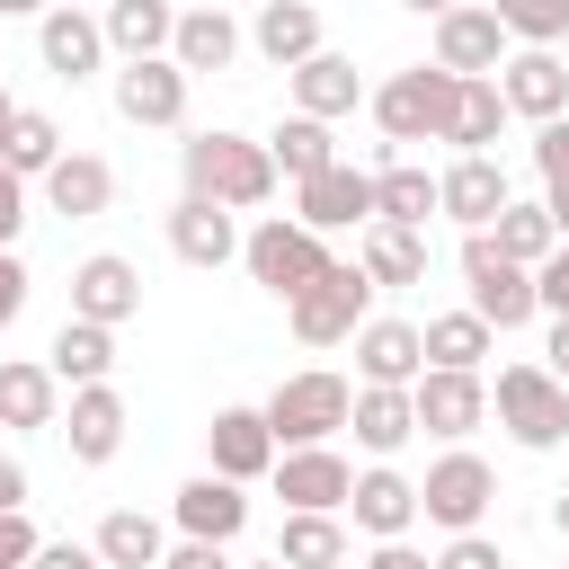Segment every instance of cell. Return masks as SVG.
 Listing matches in <instances>:
<instances>
[{
    "instance_id": "obj_39",
    "label": "cell",
    "mask_w": 569,
    "mask_h": 569,
    "mask_svg": "<svg viewBox=\"0 0 569 569\" xmlns=\"http://www.w3.org/2000/svg\"><path fill=\"white\" fill-rule=\"evenodd\" d=\"M62 151H71V142H62V124H53L44 107H18V116H9V133H0V160H9L18 178H44Z\"/></svg>"
},
{
    "instance_id": "obj_3",
    "label": "cell",
    "mask_w": 569,
    "mask_h": 569,
    "mask_svg": "<svg viewBox=\"0 0 569 569\" xmlns=\"http://www.w3.org/2000/svg\"><path fill=\"white\" fill-rule=\"evenodd\" d=\"M365 320H373V276H365L356 258H329V267L284 302V329H293L302 347H347Z\"/></svg>"
},
{
    "instance_id": "obj_18",
    "label": "cell",
    "mask_w": 569,
    "mask_h": 569,
    "mask_svg": "<svg viewBox=\"0 0 569 569\" xmlns=\"http://www.w3.org/2000/svg\"><path fill=\"white\" fill-rule=\"evenodd\" d=\"M276 427H267V409H213V427H204V471H222V480H267L276 471Z\"/></svg>"
},
{
    "instance_id": "obj_15",
    "label": "cell",
    "mask_w": 569,
    "mask_h": 569,
    "mask_svg": "<svg viewBox=\"0 0 569 569\" xmlns=\"http://www.w3.org/2000/svg\"><path fill=\"white\" fill-rule=\"evenodd\" d=\"M267 489H276L284 507H329V516H347L356 462H347L338 445H284V453H276V471H267Z\"/></svg>"
},
{
    "instance_id": "obj_10",
    "label": "cell",
    "mask_w": 569,
    "mask_h": 569,
    "mask_svg": "<svg viewBox=\"0 0 569 569\" xmlns=\"http://www.w3.org/2000/svg\"><path fill=\"white\" fill-rule=\"evenodd\" d=\"M409 400H418V436H436V445H471V436L489 427V373L427 365V373L409 382Z\"/></svg>"
},
{
    "instance_id": "obj_37",
    "label": "cell",
    "mask_w": 569,
    "mask_h": 569,
    "mask_svg": "<svg viewBox=\"0 0 569 569\" xmlns=\"http://www.w3.org/2000/svg\"><path fill=\"white\" fill-rule=\"evenodd\" d=\"M267 151H276V178H284V187H302V178H320L329 160H347V151H338V133H329L320 116H302V107L267 133Z\"/></svg>"
},
{
    "instance_id": "obj_43",
    "label": "cell",
    "mask_w": 569,
    "mask_h": 569,
    "mask_svg": "<svg viewBox=\"0 0 569 569\" xmlns=\"http://www.w3.org/2000/svg\"><path fill=\"white\" fill-rule=\"evenodd\" d=\"M436 569H507V551H498L489 533H445V551H436Z\"/></svg>"
},
{
    "instance_id": "obj_20",
    "label": "cell",
    "mask_w": 569,
    "mask_h": 569,
    "mask_svg": "<svg viewBox=\"0 0 569 569\" xmlns=\"http://www.w3.org/2000/svg\"><path fill=\"white\" fill-rule=\"evenodd\" d=\"M169 525H178V533H196V542H240V533H249V480H222V471L178 480Z\"/></svg>"
},
{
    "instance_id": "obj_29",
    "label": "cell",
    "mask_w": 569,
    "mask_h": 569,
    "mask_svg": "<svg viewBox=\"0 0 569 569\" xmlns=\"http://www.w3.org/2000/svg\"><path fill=\"white\" fill-rule=\"evenodd\" d=\"M356 267L373 276V293L427 284V231H418V222H365V231H356Z\"/></svg>"
},
{
    "instance_id": "obj_41",
    "label": "cell",
    "mask_w": 569,
    "mask_h": 569,
    "mask_svg": "<svg viewBox=\"0 0 569 569\" xmlns=\"http://www.w3.org/2000/svg\"><path fill=\"white\" fill-rule=\"evenodd\" d=\"M533 178H542V204H551V222L569 240V116L533 124Z\"/></svg>"
},
{
    "instance_id": "obj_11",
    "label": "cell",
    "mask_w": 569,
    "mask_h": 569,
    "mask_svg": "<svg viewBox=\"0 0 569 569\" xmlns=\"http://www.w3.org/2000/svg\"><path fill=\"white\" fill-rule=\"evenodd\" d=\"M507 53H516V36L498 27V9H489V0H453V9L436 18V53H427V62L462 71V80H498Z\"/></svg>"
},
{
    "instance_id": "obj_50",
    "label": "cell",
    "mask_w": 569,
    "mask_h": 569,
    "mask_svg": "<svg viewBox=\"0 0 569 569\" xmlns=\"http://www.w3.org/2000/svg\"><path fill=\"white\" fill-rule=\"evenodd\" d=\"M356 569H436V560H427V551H418V542L400 533V542H373V551H365Z\"/></svg>"
},
{
    "instance_id": "obj_21",
    "label": "cell",
    "mask_w": 569,
    "mask_h": 569,
    "mask_svg": "<svg viewBox=\"0 0 569 569\" xmlns=\"http://www.w3.org/2000/svg\"><path fill=\"white\" fill-rule=\"evenodd\" d=\"M71 311H80V320L124 329V320L142 311V267H133L124 249H89V258L71 267Z\"/></svg>"
},
{
    "instance_id": "obj_44",
    "label": "cell",
    "mask_w": 569,
    "mask_h": 569,
    "mask_svg": "<svg viewBox=\"0 0 569 569\" xmlns=\"http://www.w3.org/2000/svg\"><path fill=\"white\" fill-rule=\"evenodd\" d=\"M36 542H44V533L27 525V507H0V569H27V560H36Z\"/></svg>"
},
{
    "instance_id": "obj_26",
    "label": "cell",
    "mask_w": 569,
    "mask_h": 569,
    "mask_svg": "<svg viewBox=\"0 0 569 569\" xmlns=\"http://www.w3.org/2000/svg\"><path fill=\"white\" fill-rule=\"evenodd\" d=\"M347 436H356V453H373V462H391L409 436H418V400L400 391V382H356V409H347Z\"/></svg>"
},
{
    "instance_id": "obj_12",
    "label": "cell",
    "mask_w": 569,
    "mask_h": 569,
    "mask_svg": "<svg viewBox=\"0 0 569 569\" xmlns=\"http://www.w3.org/2000/svg\"><path fill=\"white\" fill-rule=\"evenodd\" d=\"M36 53H44V71H53V80H71V89H80V80H98V71L116 62L107 27H98L80 0H53V9L36 18Z\"/></svg>"
},
{
    "instance_id": "obj_46",
    "label": "cell",
    "mask_w": 569,
    "mask_h": 569,
    "mask_svg": "<svg viewBox=\"0 0 569 569\" xmlns=\"http://www.w3.org/2000/svg\"><path fill=\"white\" fill-rule=\"evenodd\" d=\"M160 569H240V560H231V542H196V533H178Z\"/></svg>"
},
{
    "instance_id": "obj_42",
    "label": "cell",
    "mask_w": 569,
    "mask_h": 569,
    "mask_svg": "<svg viewBox=\"0 0 569 569\" xmlns=\"http://www.w3.org/2000/svg\"><path fill=\"white\" fill-rule=\"evenodd\" d=\"M516 44H569V0H489Z\"/></svg>"
},
{
    "instance_id": "obj_36",
    "label": "cell",
    "mask_w": 569,
    "mask_h": 569,
    "mask_svg": "<svg viewBox=\"0 0 569 569\" xmlns=\"http://www.w3.org/2000/svg\"><path fill=\"white\" fill-rule=\"evenodd\" d=\"M98 27H107V44H116V62H142V53H169L178 9H169V0H107Z\"/></svg>"
},
{
    "instance_id": "obj_55",
    "label": "cell",
    "mask_w": 569,
    "mask_h": 569,
    "mask_svg": "<svg viewBox=\"0 0 569 569\" xmlns=\"http://www.w3.org/2000/svg\"><path fill=\"white\" fill-rule=\"evenodd\" d=\"M551 525H560V542H569V489H560V498H551Z\"/></svg>"
},
{
    "instance_id": "obj_49",
    "label": "cell",
    "mask_w": 569,
    "mask_h": 569,
    "mask_svg": "<svg viewBox=\"0 0 569 569\" xmlns=\"http://www.w3.org/2000/svg\"><path fill=\"white\" fill-rule=\"evenodd\" d=\"M27 569H107V560H98V542H36Z\"/></svg>"
},
{
    "instance_id": "obj_22",
    "label": "cell",
    "mask_w": 569,
    "mask_h": 569,
    "mask_svg": "<svg viewBox=\"0 0 569 569\" xmlns=\"http://www.w3.org/2000/svg\"><path fill=\"white\" fill-rule=\"evenodd\" d=\"M284 98L302 107V116H320V124H338V116H356L373 89H365V71H356V53H311V62H293L284 71Z\"/></svg>"
},
{
    "instance_id": "obj_7",
    "label": "cell",
    "mask_w": 569,
    "mask_h": 569,
    "mask_svg": "<svg viewBox=\"0 0 569 569\" xmlns=\"http://www.w3.org/2000/svg\"><path fill=\"white\" fill-rule=\"evenodd\" d=\"M489 507H498V471H489L471 445H445V453L427 462V480H418V525H436V533H480Z\"/></svg>"
},
{
    "instance_id": "obj_24",
    "label": "cell",
    "mask_w": 569,
    "mask_h": 569,
    "mask_svg": "<svg viewBox=\"0 0 569 569\" xmlns=\"http://www.w3.org/2000/svg\"><path fill=\"white\" fill-rule=\"evenodd\" d=\"M169 249H178L187 267H231V258H240V213L178 187V204H169Z\"/></svg>"
},
{
    "instance_id": "obj_9",
    "label": "cell",
    "mask_w": 569,
    "mask_h": 569,
    "mask_svg": "<svg viewBox=\"0 0 569 569\" xmlns=\"http://www.w3.org/2000/svg\"><path fill=\"white\" fill-rule=\"evenodd\" d=\"M187 89H196V71L178 62V53H142V62H116V116L124 124H142V133H178L187 124Z\"/></svg>"
},
{
    "instance_id": "obj_28",
    "label": "cell",
    "mask_w": 569,
    "mask_h": 569,
    "mask_svg": "<svg viewBox=\"0 0 569 569\" xmlns=\"http://www.w3.org/2000/svg\"><path fill=\"white\" fill-rule=\"evenodd\" d=\"M36 187H44V213H62V222H98V213L116 204V169H107L98 151H62Z\"/></svg>"
},
{
    "instance_id": "obj_27",
    "label": "cell",
    "mask_w": 569,
    "mask_h": 569,
    "mask_svg": "<svg viewBox=\"0 0 569 569\" xmlns=\"http://www.w3.org/2000/svg\"><path fill=\"white\" fill-rule=\"evenodd\" d=\"M240 18H231V0H196V9H178V36H169V53L204 80V71H231L240 62Z\"/></svg>"
},
{
    "instance_id": "obj_33",
    "label": "cell",
    "mask_w": 569,
    "mask_h": 569,
    "mask_svg": "<svg viewBox=\"0 0 569 569\" xmlns=\"http://www.w3.org/2000/svg\"><path fill=\"white\" fill-rule=\"evenodd\" d=\"M418 338H427V365H453V373H489V356H498V329L471 302L462 311H427Z\"/></svg>"
},
{
    "instance_id": "obj_34",
    "label": "cell",
    "mask_w": 569,
    "mask_h": 569,
    "mask_svg": "<svg viewBox=\"0 0 569 569\" xmlns=\"http://www.w3.org/2000/svg\"><path fill=\"white\" fill-rule=\"evenodd\" d=\"M44 365H53V373H62L71 391H80V382H116V329H107V320H80V311H71V320L53 329V347H44Z\"/></svg>"
},
{
    "instance_id": "obj_4",
    "label": "cell",
    "mask_w": 569,
    "mask_h": 569,
    "mask_svg": "<svg viewBox=\"0 0 569 569\" xmlns=\"http://www.w3.org/2000/svg\"><path fill=\"white\" fill-rule=\"evenodd\" d=\"M258 409H267L276 445H338V436H347V409H356V382L329 373V365H302V373H284Z\"/></svg>"
},
{
    "instance_id": "obj_16",
    "label": "cell",
    "mask_w": 569,
    "mask_h": 569,
    "mask_svg": "<svg viewBox=\"0 0 569 569\" xmlns=\"http://www.w3.org/2000/svg\"><path fill=\"white\" fill-rule=\"evenodd\" d=\"M498 98H507V116H525V124L569 116V62H560V44H516V53L498 62Z\"/></svg>"
},
{
    "instance_id": "obj_31",
    "label": "cell",
    "mask_w": 569,
    "mask_h": 569,
    "mask_svg": "<svg viewBox=\"0 0 569 569\" xmlns=\"http://www.w3.org/2000/svg\"><path fill=\"white\" fill-rule=\"evenodd\" d=\"M249 44H258L276 71L311 62V53H320V9H311V0H258V9H249Z\"/></svg>"
},
{
    "instance_id": "obj_35",
    "label": "cell",
    "mask_w": 569,
    "mask_h": 569,
    "mask_svg": "<svg viewBox=\"0 0 569 569\" xmlns=\"http://www.w3.org/2000/svg\"><path fill=\"white\" fill-rule=\"evenodd\" d=\"M89 542H98V560H107V569H160V560H169V525H160V516H142V507H107Z\"/></svg>"
},
{
    "instance_id": "obj_5",
    "label": "cell",
    "mask_w": 569,
    "mask_h": 569,
    "mask_svg": "<svg viewBox=\"0 0 569 569\" xmlns=\"http://www.w3.org/2000/svg\"><path fill=\"white\" fill-rule=\"evenodd\" d=\"M240 267H249V284H258V293L293 302V293L329 267V240H320L311 222H293V213H258V222L240 231Z\"/></svg>"
},
{
    "instance_id": "obj_30",
    "label": "cell",
    "mask_w": 569,
    "mask_h": 569,
    "mask_svg": "<svg viewBox=\"0 0 569 569\" xmlns=\"http://www.w3.org/2000/svg\"><path fill=\"white\" fill-rule=\"evenodd\" d=\"M347 533H356V525L329 516V507H284V525H276V560H284V569H347V560H356Z\"/></svg>"
},
{
    "instance_id": "obj_60",
    "label": "cell",
    "mask_w": 569,
    "mask_h": 569,
    "mask_svg": "<svg viewBox=\"0 0 569 569\" xmlns=\"http://www.w3.org/2000/svg\"><path fill=\"white\" fill-rule=\"evenodd\" d=\"M347 569H356V560H347Z\"/></svg>"
},
{
    "instance_id": "obj_19",
    "label": "cell",
    "mask_w": 569,
    "mask_h": 569,
    "mask_svg": "<svg viewBox=\"0 0 569 569\" xmlns=\"http://www.w3.org/2000/svg\"><path fill=\"white\" fill-rule=\"evenodd\" d=\"M347 525H356L365 542H400V533L418 525V480H409L400 462H365L356 489H347Z\"/></svg>"
},
{
    "instance_id": "obj_13",
    "label": "cell",
    "mask_w": 569,
    "mask_h": 569,
    "mask_svg": "<svg viewBox=\"0 0 569 569\" xmlns=\"http://www.w3.org/2000/svg\"><path fill=\"white\" fill-rule=\"evenodd\" d=\"M436 196H445V222H462V231H489V222L516 204L498 151H453V160L436 169Z\"/></svg>"
},
{
    "instance_id": "obj_54",
    "label": "cell",
    "mask_w": 569,
    "mask_h": 569,
    "mask_svg": "<svg viewBox=\"0 0 569 569\" xmlns=\"http://www.w3.org/2000/svg\"><path fill=\"white\" fill-rule=\"evenodd\" d=\"M400 9H418V18H445V9H453V0H400Z\"/></svg>"
},
{
    "instance_id": "obj_45",
    "label": "cell",
    "mask_w": 569,
    "mask_h": 569,
    "mask_svg": "<svg viewBox=\"0 0 569 569\" xmlns=\"http://www.w3.org/2000/svg\"><path fill=\"white\" fill-rule=\"evenodd\" d=\"M27 187H36V178H18V169L0 160V249H18V231H27Z\"/></svg>"
},
{
    "instance_id": "obj_14",
    "label": "cell",
    "mask_w": 569,
    "mask_h": 569,
    "mask_svg": "<svg viewBox=\"0 0 569 569\" xmlns=\"http://www.w3.org/2000/svg\"><path fill=\"white\" fill-rule=\"evenodd\" d=\"M293 222H311L320 240H329V231H365V222H373V169L329 160L320 178H302V187H293Z\"/></svg>"
},
{
    "instance_id": "obj_56",
    "label": "cell",
    "mask_w": 569,
    "mask_h": 569,
    "mask_svg": "<svg viewBox=\"0 0 569 569\" xmlns=\"http://www.w3.org/2000/svg\"><path fill=\"white\" fill-rule=\"evenodd\" d=\"M9 116H18V98H9V80H0V133H9Z\"/></svg>"
},
{
    "instance_id": "obj_25",
    "label": "cell",
    "mask_w": 569,
    "mask_h": 569,
    "mask_svg": "<svg viewBox=\"0 0 569 569\" xmlns=\"http://www.w3.org/2000/svg\"><path fill=\"white\" fill-rule=\"evenodd\" d=\"M347 347H356V382H400V391H409V382L427 373V338H418V320L373 311V320H365Z\"/></svg>"
},
{
    "instance_id": "obj_17",
    "label": "cell",
    "mask_w": 569,
    "mask_h": 569,
    "mask_svg": "<svg viewBox=\"0 0 569 569\" xmlns=\"http://www.w3.org/2000/svg\"><path fill=\"white\" fill-rule=\"evenodd\" d=\"M124 391L116 382H80L71 400H62V445H71V462L80 471H98V462H116L124 453Z\"/></svg>"
},
{
    "instance_id": "obj_23",
    "label": "cell",
    "mask_w": 569,
    "mask_h": 569,
    "mask_svg": "<svg viewBox=\"0 0 569 569\" xmlns=\"http://www.w3.org/2000/svg\"><path fill=\"white\" fill-rule=\"evenodd\" d=\"M0 427H9V436L62 427V373H53L44 356H0Z\"/></svg>"
},
{
    "instance_id": "obj_8",
    "label": "cell",
    "mask_w": 569,
    "mask_h": 569,
    "mask_svg": "<svg viewBox=\"0 0 569 569\" xmlns=\"http://www.w3.org/2000/svg\"><path fill=\"white\" fill-rule=\"evenodd\" d=\"M453 89H462V71H445V62H409V71H391L365 107H373V124H382L391 142H445Z\"/></svg>"
},
{
    "instance_id": "obj_40",
    "label": "cell",
    "mask_w": 569,
    "mask_h": 569,
    "mask_svg": "<svg viewBox=\"0 0 569 569\" xmlns=\"http://www.w3.org/2000/svg\"><path fill=\"white\" fill-rule=\"evenodd\" d=\"M489 240H498V249H507L516 267H542V258L560 249V222H551V204H542V196H533V204L516 196V204H507V213L489 222Z\"/></svg>"
},
{
    "instance_id": "obj_57",
    "label": "cell",
    "mask_w": 569,
    "mask_h": 569,
    "mask_svg": "<svg viewBox=\"0 0 569 569\" xmlns=\"http://www.w3.org/2000/svg\"><path fill=\"white\" fill-rule=\"evenodd\" d=\"M258 569H284V560H258Z\"/></svg>"
},
{
    "instance_id": "obj_48",
    "label": "cell",
    "mask_w": 569,
    "mask_h": 569,
    "mask_svg": "<svg viewBox=\"0 0 569 569\" xmlns=\"http://www.w3.org/2000/svg\"><path fill=\"white\" fill-rule=\"evenodd\" d=\"M27 293H36V276H27V258L18 249H0V329L27 311Z\"/></svg>"
},
{
    "instance_id": "obj_6",
    "label": "cell",
    "mask_w": 569,
    "mask_h": 569,
    "mask_svg": "<svg viewBox=\"0 0 569 569\" xmlns=\"http://www.w3.org/2000/svg\"><path fill=\"white\" fill-rule=\"evenodd\" d=\"M462 302L507 338L525 320H542V293H533V267H516L489 231H462Z\"/></svg>"
},
{
    "instance_id": "obj_58",
    "label": "cell",
    "mask_w": 569,
    "mask_h": 569,
    "mask_svg": "<svg viewBox=\"0 0 569 569\" xmlns=\"http://www.w3.org/2000/svg\"><path fill=\"white\" fill-rule=\"evenodd\" d=\"M560 569H569V560H560Z\"/></svg>"
},
{
    "instance_id": "obj_2",
    "label": "cell",
    "mask_w": 569,
    "mask_h": 569,
    "mask_svg": "<svg viewBox=\"0 0 569 569\" xmlns=\"http://www.w3.org/2000/svg\"><path fill=\"white\" fill-rule=\"evenodd\" d=\"M489 418H498L525 453H560V445H569V382H560L551 365H498Z\"/></svg>"
},
{
    "instance_id": "obj_38",
    "label": "cell",
    "mask_w": 569,
    "mask_h": 569,
    "mask_svg": "<svg viewBox=\"0 0 569 569\" xmlns=\"http://www.w3.org/2000/svg\"><path fill=\"white\" fill-rule=\"evenodd\" d=\"M498 133H507L498 80H462V89H453V116H445V142H453V151H489Z\"/></svg>"
},
{
    "instance_id": "obj_1",
    "label": "cell",
    "mask_w": 569,
    "mask_h": 569,
    "mask_svg": "<svg viewBox=\"0 0 569 569\" xmlns=\"http://www.w3.org/2000/svg\"><path fill=\"white\" fill-rule=\"evenodd\" d=\"M178 178H187V196H213L231 213H258L276 196V151L249 142V133H231V124H204V133L178 142Z\"/></svg>"
},
{
    "instance_id": "obj_47",
    "label": "cell",
    "mask_w": 569,
    "mask_h": 569,
    "mask_svg": "<svg viewBox=\"0 0 569 569\" xmlns=\"http://www.w3.org/2000/svg\"><path fill=\"white\" fill-rule=\"evenodd\" d=\"M533 293H542V320H551V311H569V240L533 267Z\"/></svg>"
},
{
    "instance_id": "obj_53",
    "label": "cell",
    "mask_w": 569,
    "mask_h": 569,
    "mask_svg": "<svg viewBox=\"0 0 569 569\" xmlns=\"http://www.w3.org/2000/svg\"><path fill=\"white\" fill-rule=\"evenodd\" d=\"M53 0H0V18H44Z\"/></svg>"
},
{
    "instance_id": "obj_32",
    "label": "cell",
    "mask_w": 569,
    "mask_h": 569,
    "mask_svg": "<svg viewBox=\"0 0 569 569\" xmlns=\"http://www.w3.org/2000/svg\"><path fill=\"white\" fill-rule=\"evenodd\" d=\"M427 213H445L436 169H418V160L382 151V160H373V222H418V231H427Z\"/></svg>"
},
{
    "instance_id": "obj_52",
    "label": "cell",
    "mask_w": 569,
    "mask_h": 569,
    "mask_svg": "<svg viewBox=\"0 0 569 569\" xmlns=\"http://www.w3.org/2000/svg\"><path fill=\"white\" fill-rule=\"evenodd\" d=\"M542 365L569 382V311H551V338H542Z\"/></svg>"
},
{
    "instance_id": "obj_51",
    "label": "cell",
    "mask_w": 569,
    "mask_h": 569,
    "mask_svg": "<svg viewBox=\"0 0 569 569\" xmlns=\"http://www.w3.org/2000/svg\"><path fill=\"white\" fill-rule=\"evenodd\" d=\"M36 498V480H27V462L18 453H0V507H27Z\"/></svg>"
},
{
    "instance_id": "obj_59",
    "label": "cell",
    "mask_w": 569,
    "mask_h": 569,
    "mask_svg": "<svg viewBox=\"0 0 569 569\" xmlns=\"http://www.w3.org/2000/svg\"><path fill=\"white\" fill-rule=\"evenodd\" d=\"M249 9H258V0H249Z\"/></svg>"
}]
</instances>
